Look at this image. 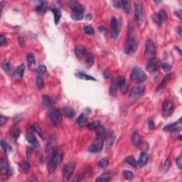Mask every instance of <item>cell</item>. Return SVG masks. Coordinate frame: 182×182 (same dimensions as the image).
<instances>
[{
    "label": "cell",
    "instance_id": "1",
    "mask_svg": "<svg viewBox=\"0 0 182 182\" xmlns=\"http://www.w3.org/2000/svg\"><path fill=\"white\" fill-rule=\"evenodd\" d=\"M105 137V130L103 127L100 126L97 130L96 137L95 140L91 143L90 146L89 147V151L90 152L95 153L99 152L103 149V143H104V139Z\"/></svg>",
    "mask_w": 182,
    "mask_h": 182
},
{
    "label": "cell",
    "instance_id": "2",
    "mask_svg": "<svg viewBox=\"0 0 182 182\" xmlns=\"http://www.w3.org/2000/svg\"><path fill=\"white\" fill-rule=\"evenodd\" d=\"M63 159V154L61 151H56L51 155V158L49 160L48 164V171L50 174H52L55 172L56 169L58 167Z\"/></svg>",
    "mask_w": 182,
    "mask_h": 182
},
{
    "label": "cell",
    "instance_id": "3",
    "mask_svg": "<svg viewBox=\"0 0 182 182\" xmlns=\"http://www.w3.org/2000/svg\"><path fill=\"white\" fill-rule=\"evenodd\" d=\"M130 78L134 83L140 84L144 82L147 78V76L142 69H141L139 67H135L132 69Z\"/></svg>",
    "mask_w": 182,
    "mask_h": 182
},
{
    "label": "cell",
    "instance_id": "4",
    "mask_svg": "<svg viewBox=\"0 0 182 182\" xmlns=\"http://www.w3.org/2000/svg\"><path fill=\"white\" fill-rule=\"evenodd\" d=\"M49 119L54 126H59L61 123L62 113L59 110L51 108L48 113Z\"/></svg>",
    "mask_w": 182,
    "mask_h": 182
},
{
    "label": "cell",
    "instance_id": "5",
    "mask_svg": "<svg viewBox=\"0 0 182 182\" xmlns=\"http://www.w3.org/2000/svg\"><path fill=\"white\" fill-rule=\"evenodd\" d=\"M73 9V12L71 14L72 19L75 21H81L83 19L84 8L76 2H73V5L71 6Z\"/></svg>",
    "mask_w": 182,
    "mask_h": 182
},
{
    "label": "cell",
    "instance_id": "6",
    "mask_svg": "<svg viewBox=\"0 0 182 182\" xmlns=\"http://www.w3.org/2000/svg\"><path fill=\"white\" fill-rule=\"evenodd\" d=\"M137 41L136 39L132 36V34H129V39L126 43L125 46H124V52L126 54H132L137 49Z\"/></svg>",
    "mask_w": 182,
    "mask_h": 182
},
{
    "label": "cell",
    "instance_id": "7",
    "mask_svg": "<svg viewBox=\"0 0 182 182\" xmlns=\"http://www.w3.org/2000/svg\"><path fill=\"white\" fill-rule=\"evenodd\" d=\"M135 16L137 24L140 25L143 22V3L141 1L135 2Z\"/></svg>",
    "mask_w": 182,
    "mask_h": 182
},
{
    "label": "cell",
    "instance_id": "8",
    "mask_svg": "<svg viewBox=\"0 0 182 182\" xmlns=\"http://www.w3.org/2000/svg\"><path fill=\"white\" fill-rule=\"evenodd\" d=\"M76 169V163L70 162L65 166L63 169V180L64 181H69Z\"/></svg>",
    "mask_w": 182,
    "mask_h": 182
},
{
    "label": "cell",
    "instance_id": "9",
    "mask_svg": "<svg viewBox=\"0 0 182 182\" xmlns=\"http://www.w3.org/2000/svg\"><path fill=\"white\" fill-rule=\"evenodd\" d=\"M144 55L147 58H154L156 55V47L155 44H154L152 41L148 40L145 45V50H144Z\"/></svg>",
    "mask_w": 182,
    "mask_h": 182
},
{
    "label": "cell",
    "instance_id": "10",
    "mask_svg": "<svg viewBox=\"0 0 182 182\" xmlns=\"http://www.w3.org/2000/svg\"><path fill=\"white\" fill-rule=\"evenodd\" d=\"M159 65H160V61L158 58L155 57L149 58L146 66L147 71L149 73H154L158 70Z\"/></svg>",
    "mask_w": 182,
    "mask_h": 182
},
{
    "label": "cell",
    "instance_id": "11",
    "mask_svg": "<svg viewBox=\"0 0 182 182\" xmlns=\"http://www.w3.org/2000/svg\"><path fill=\"white\" fill-rule=\"evenodd\" d=\"M110 27H111V36L113 39H115L118 36L119 33V29H120V26H119V22H118L117 19L115 17H113L111 19V23H110Z\"/></svg>",
    "mask_w": 182,
    "mask_h": 182
},
{
    "label": "cell",
    "instance_id": "12",
    "mask_svg": "<svg viewBox=\"0 0 182 182\" xmlns=\"http://www.w3.org/2000/svg\"><path fill=\"white\" fill-rule=\"evenodd\" d=\"M144 87L142 85H137L135 88H133L132 91L130 92V98L132 100H136V99L140 98L144 95Z\"/></svg>",
    "mask_w": 182,
    "mask_h": 182
},
{
    "label": "cell",
    "instance_id": "13",
    "mask_svg": "<svg viewBox=\"0 0 182 182\" xmlns=\"http://www.w3.org/2000/svg\"><path fill=\"white\" fill-rule=\"evenodd\" d=\"M174 110V104L172 101H164L162 105V113L164 117H169L172 114Z\"/></svg>",
    "mask_w": 182,
    "mask_h": 182
},
{
    "label": "cell",
    "instance_id": "14",
    "mask_svg": "<svg viewBox=\"0 0 182 182\" xmlns=\"http://www.w3.org/2000/svg\"><path fill=\"white\" fill-rule=\"evenodd\" d=\"M118 83V87L120 89L121 92L123 95L126 94L128 91V84H127L126 78L124 76H119L117 79Z\"/></svg>",
    "mask_w": 182,
    "mask_h": 182
},
{
    "label": "cell",
    "instance_id": "15",
    "mask_svg": "<svg viewBox=\"0 0 182 182\" xmlns=\"http://www.w3.org/2000/svg\"><path fill=\"white\" fill-rule=\"evenodd\" d=\"M24 65H20L19 66H18L14 70L13 73V78L15 81H20V80L22 79L24 76Z\"/></svg>",
    "mask_w": 182,
    "mask_h": 182
},
{
    "label": "cell",
    "instance_id": "16",
    "mask_svg": "<svg viewBox=\"0 0 182 182\" xmlns=\"http://www.w3.org/2000/svg\"><path fill=\"white\" fill-rule=\"evenodd\" d=\"M167 19V14L164 10H159L156 16L155 22L158 25L161 26Z\"/></svg>",
    "mask_w": 182,
    "mask_h": 182
},
{
    "label": "cell",
    "instance_id": "17",
    "mask_svg": "<svg viewBox=\"0 0 182 182\" xmlns=\"http://www.w3.org/2000/svg\"><path fill=\"white\" fill-rule=\"evenodd\" d=\"M181 120L179 119L178 122H174V123L169 124V125H167L166 127H164L163 128V130L166 132H176L181 128Z\"/></svg>",
    "mask_w": 182,
    "mask_h": 182
},
{
    "label": "cell",
    "instance_id": "18",
    "mask_svg": "<svg viewBox=\"0 0 182 182\" xmlns=\"http://www.w3.org/2000/svg\"><path fill=\"white\" fill-rule=\"evenodd\" d=\"M75 53L78 59H81L85 57L87 52H86L85 48L83 46L78 45L76 46V49H75Z\"/></svg>",
    "mask_w": 182,
    "mask_h": 182
},
{
    "label": "cell",
    "instance_id": "19",
    "mask_svg": "<svg viewBox=\"0 0 182 182\" xmlns=\"http://www.w3.org/2000/svg\"><path fill=\"white\" fill-rule=\"evenodd\" d=\"M0 167H1V175L4 176H8L9 172V165H8V162L6 159H2L1 160V162H0Z\"/></svg>",
    "mask_w": 182,
    "mask_h": 182
},
{
    "label": "cell",
    "instance_id": "20",
    "mask_svg": "<svg viewBox=\"0 0 182 182\" xmlns=\"http://www.w3.org/2000/svg\"><path fill=\"white\" fill-rule=\"evenodd\" d=\"M62 115L67 118H73L75 116L76 112L71 107H65L62 109Z\"/></svg>",
    "mask_w": 182,
    "mask_h": 182
},
{
    "label": "cell",
    "instance_id": "21",
    "mask_svg": "<svg viewBox=\"0 0 182 182\" xmlns=\"http://www.w3.org/2000/svg\"><path fill=\"white\" fill-rule=\"evenodd\" d=\"M94 61H95V58H94L93 54L91 53H87L85 56V65L87 67H88V68H90V67L93 65Z\"/></svg>",
    "mask_w": 182,
    "mask_h": 182
},
{
    "label": "cell",
    "instance_id": "22",
    "mask_svg": "<svg viewBox=\"0 0 182 182\" xmlns=\"http://www.w3.org/2000/svg\"><path fill=\"white\" fill-rule=\"evenodd\" d=\"M27 63H28V67L30 70H33L36 67V59H35L34 56L32 53H29L26 56Z\"/></svg>",
    "mask_w": 182,
    "mask_h": 182
},
{
    "label": "cell",
    "instance_id": "23",
    "mask_svg": "<svg viewBox=\"0 0 182 182\" xmlns=\"http://www.w3.org/2000/svg\"><path fill=\"white\" fill-rule=\"evenodd\" d=\"M26 138L27 141L31 144L33 145L34 147H39V143H38L36 137H35L34 135H33V132H32V131L30 130L29 132L26 134Z\"/></svg>",
    "mask_w": 182,
    "mask_h": 182
},
{
    "label": "cell",
    "instance_id": "24",
    "mask_svg": "<svg viewBox=\"0 0 182 182\" xmlns=\"http://www.w3.org/2000/svg\"><path fill=\"white\" fill-rule=\"evenodd\" d=\"M118 83L117 79H113L111 81L110 87V94L112 96H116L117 92Z\"/></svg>",
    "mask_w": 182,
    "mask_h": 182
},
{
    "label": "cell",
    "instance_id": "25",
    "mask_svg": "<svg viewBox=\"0 0 182 182\" xmlns=\"http://www.w3.org/2000/svg\"><path fill=\"white\" fill-rule=\"evenodd\" d=\"M148 161V155L146 152H142L139 157L138 162H137V165L140 167H143L144 166L146 165Z\"/></svg>",
    "mask_w": 182,
    "mask_h": 182
},
{
    "label": "cell",
    "instance_id": "26",
    "mask_svg": "<svg viewBox=\"0 0 182 182\" xmlns=\"http://www.w3.org/2000/svg\"><path fill=\"white\" fill-rule=\"evenodd\" d=\"M78 124L80 127H85L87 126L88 124V116L85 114H82L78 117L77 119Z\"/></svg>",
    "mask_w": 182,
    "mask_h": 182
},
{
    "label": "cell",
    "instance_id": "27",
    "mask_svg": "<svg viewBox=\"0 0 182 182\" xmlns=\"http://www.w3.org/2000/svg\"><path fill=\"white\" fill-rule=\"evenodd\" d=\"M132 141L133 144L136 147H140L141 145V137L137 132H135L132 135Z\"/></svg>",
    "mask_w": 182,
    "mask_h": 182
},
{
    "label": "cell",
    "instance_id": "28",
    "mask_svg": "<svg viewBox=\"0 0 182 182\" xmlns=\"http://www.w3.org/2000/svg\"><path fill=\"white\" fill-rule=\"evenodd\" d=\"M112 174L110 172H105V173L103 174L100 175L98 178L96 179L95 181H109L111 180Z\"/></svg>",
    "mask_w": 182,
    "mask_h": 182
},
{
    "label": "cell",
    "instance_id": "29",
    "mask_svg": "<svg viewBox=\"0 0 182 182\" xmlns=\"http://www.w3.org/2000/svg\"><path fill=\"white\" fill-rule=\"evenodd\" d=\"M47 4L45 1H41V4L36 7V11L39 14H44L46 12Z\"/></svg>",
    "mask_w": 182,
    "mask_h": 182
},
{
    "label": "cell",
    "instance_id": "30",
    "mask_svg": "<svg viewBox=\"0 0 182 182\" xmlns=\"http://www.w3.org/2000/svg\"><path fill=\"white\" fill-rule=\"evenodd\" d=\"M51 12H53L54 15V22H55L56 24H58L59 21L61 17V13H60V10L57 8H52Z\"/></svg>",
    "mask_w": 182,
    "mask_h": 182
},
{
    "label": "cell",
    "instance_id": "31",
    "mask_svg": "<svg viewBox=\"0 0 182 182\" xmlns=\"http://www.w3.org/2000/svg\"><path fill=\"white\" fill-rule=\"evenodd\" d=\"M12 137L14 142H17L20 135V130L17 126H14L12 129Z\"/></svg>",
    "mask_w": 182,
    "mask_h": 182
},
{
    "label": "cell",
    "instance_id": "32",
    "mask_svg": "<svg viewBox=\"0 0 182 182\" xmlns=\"http://www.w3.org/2000/svg\"><path fill=\"white\" fill-rule=\"evenodd\" d=\"M43 103L44 105L48 107H53L54 105V100L52 98L48 95H44L43 96Z\"/></svg>",
    "mask_w": 182,
    "mask_h": 182
},
{
    "label": "cell",
    "instance_id": "33",
    "mask_svg": "<svg viewBox=\"0 0 182 182\" xmlns=\"http://www.w3.org/2000/svg\"><path fill=\"white\" fill-rule=\"evenodd\" d=\"M76 76H77L78 78H81V79L85 80V81H96V80H95L93 77H92V76H89V75L85 74V73H83V72H80V73H76Z\"/></svg>",
    "mask_w": 182,
    "mask_h": 182
},
{
    "label": "cell",
    "instance_id": "34",
    "mask_svg": "<svg viewBox=\"0 0 182 182\" xmlns=\"http://www.w3.org/2000/svg\"><path fill=\"white\" fill-rule=\"evenodd\" d=\"M171 78H172V73H168L167 75H166V76L164 77V78L162 79V82H161V83L159 85V87H158V89H162L163 88L165 87L166 85H167V83L169 82Z\"/></svg>",
    "mask_w": 182,
    "mask_h": 182
},
{
    "label": "cell",
    "instance_id": "35",
    "mask_svg": "<svg viewBox=\"0 0 182 182\" xmlns=\"http://www.w3.org/2000/svg\"><path fill=\"white\" fill-rule=\"evenodd\" d=\"M100 126H101V124H100V121H95V122L88 124L87 127L90 130H97Z\"/></svg>",
    "mask_w": 182,
    "mask_h": 182
},
{
    "label": "cell",
    "instance_id": "36",
    "mask_svg": "<svg viewBox=\"0 0 182 182\" xmlns=\"http://www.w3.org/2000/svg\"><path fill=\"white\" fill-rule=\"evenodd\" d=\"M115 135L114 134H111L109 137H108V140H107V143H106V148L107 149H109L113 145V144L115 142Z\"/></svg>",
    "mask_w": 182,
    "mask_h": 182
},
{
    "label": "cell",
    "instance_id": "37",
    "mask_svg": "<svg viewBox=\"0 0 182 182\" xmlns=\"http://www.w3.org/2000/svg\"><path fill=\"white\" fill-rule=\"evenodd\" d=\"M20 167L21 169H22V172L24 174L28 173V172L30 171V168H31L29 163L28 162H26V161L22 162V164L20 165Z\"/></svg>",
    "mask_w": 182,
    "mask_h": 182
},
{
    "label": "cell",
    "instance_id": "38",
    "mask_svg": "<svg viewBox=\"0 0 182 182\" xmlns=\"http://www.w3.org/2000/svg\"><path fill=\"white\" fill-rule=\"evenodd\" d=\"M30 130L32 131L33 132H36V133H37L38 135L41 137V138L44 139V135H43L42 131H41V128H40L39 126H38V124H33V125L31 127Z\"/></svg>",
    "mask_w": 182,
    "mask_h": 182
},
{
    "label": "cell",
    "instance_id": "39",
    "mask_svg": "<svg viewBox=\"0 0 182 182\" xmlns=\"http://www.w3.org/2000/svg\"><path fill=\"white\" fill-rule=\"evenodd\" d=\"M124 162L127 163V164H130V165H131L133 167H136L137 165V163L136 162V160H135V157L132 156H127V157L124 159Z\"/></svg>",
    "mask_w": 182,
    "mask_h": 182
},
{
    "label": "cell",
    "instance_id": "40",
    "mask_svg": "<svg viewBox=\"0 0 182 182\" xmlns=\"http://www.w3.org/2000/svg\"><path fill=\"white\" fill-rule=\"evenodd\" d=\"M36 87L39 90H41L44 88V78H43L41 76H39L37 78H36Z\"/></svg>",
    "mask_w": 182,
    "mask_h": 182
},
{
    "label": "cell",
    "instance_id": "41",
    "mask_svg": "<svg viewBox=\"0 0 182 182\" xmlns=\"http://www.w3.org/2000/svg\"><path fill=\"white\" fill-rule=\"evenodd\" d=\"M108 164H109V160L108 158H103L98 162V167L101 169H105L108 167Z\"/></svg>",
    "mask_w": 182,
    "mask_h": 182
},
{
    "label": "cell",
    "instance_id": "42",
    "mask_svg": "<svg viewBox=\"0 0 182 182\" xmlns=\"http://www.w3.org/2000/svg\"><path fill=\"white\" fill-rule=\"evenodd\" d=\"M122 7H123L124 11L125 13L129 14L130 12L131 7L130 6V3L127 1H122Z\"/></svg>",
    "mask_w": 182,
    "mask_h": 182
},
{
    "label": "cell",
    "instance_id": "43",
    "mask_svg": "<svg viewBox=\"0 0 182 182\" xmlns=\"http://www.w3.org/2000/svg\"><path fill=\"white\" fill-rule=\"evenodd\" d=\"M123 176L125 179L127 180H131L134 178V174L132 172L128 170L124 171L123 172Z\"/></svg>",
    "mask_w": 182,
    "mask_h": 182
},
{
    "label": "cell",
    "instance_id": "44",
    "mask_svg": "<svg viewBox=\"0 0 182 182\" xmlns=\"http://www.w3.org/2000/svg\"><path fill=\"white\" fill-rule=\"evenodd\" d=\"M84 31L86 34L88 35H93L95 33V31H94L93 28L90 26H86L84 27Z\"/></svg>",
    "mask_w": 182,
    "mask_h": 182
},
{
    "label": "cell",
    "instance_id": "45",
    "mask_svg": "<svg viewBox=\"0 0 182 182\" xmlns=\"http://www.w3.org/2000/svg\"><path fill=\"white\" fill-rule=\"evenodd\" d=\"M2 68L4 69V71L6 72V73H9V71H10V66H9V63L7 60H4L2 63Z\"/></svg>",
    "mask_w": 182,
    "mask_h": 182
},
{
    "label": "cell",
    "instance_id": "46",
    "mask_svg": "<svg viewBox=\"0 0 182 182\" xmlns=\"http://www.w3.org/2000/svg\"><path fill=\"white\" fill-rule=\"evenodd\" d=\"M36 71H37V73L39 74H44L46 72V67L44 65H41L38 67Z\"/></svg>",
    "mask_w": 182,
    "mask_h": 182
},
{
    "label": "cell",
    "instance_id": "47",
    "mask_svg": "<svg viewBox=\"0 0 182 182\" xmlns=\"http://www.w3.org/2000/svg\"><path fill=\"white\" fill-rule=\"evenodd\" d=\"M176 165L178 168L179 169H181L182 168V157L181 156H178L176 159Z\"/></svg>",
    "mask_w": 182,
    "mask_h": 182
},
{
    "label": "cell",
    "instance_id": "48",
    "mask_svg": "<svg viewBox=\"0 0 182 182\" xmlns=\"http://www.w3.org/2000/svg\"><path fill=\"white\" fill-rule=\"evenodd\" d=\"M1 148H2L3 151H4V152H7V149H8V145L5 141H4V140H1Z\"/></svg>",
    "mask_w": 182,
    "mask_h": 182
},
{
    "label": "cell",
    "instance_id": "49",
    "mask_svg": "<svg viewBox=\"0 0 182 182\" xmlns=\"http://www.w3.org/2000/svg\"><path fill=\"white\" fill-rule=\"evenodd\" d=\"M170 165H171L170 159H169V158H167V159H166L165 162H164V166L165 171L168 170V169H169V167H170Z\"/></svg>",
    "mask_w": 182,
    "mask_h": 182
},
{
    "label": "cell",
    "instance_id": "50",
    "mask_svg": "<svg viewBox=\"0 0 182 182\" xmlns=\"http://www.w3.org/2000/svg\"><path fill=\"white\" fill-rule=\"evenodd\" d=\"M7 120H8L7 117H5V116L3 115L0 116V125L1 126L4 125V124L6 123V122H7Z\"/></svg>",
    "mask_w": 182,
    "mask_h": 182
},
{
    "label": "cell",
    "instance_id": "51",
    "mask_svg": "<svg viewBox=\"0 0 182 182\" xmlns=\"http://www.w3.org/2000/svg\"><path fill=\"white\" fill-rule=\"evenodd\" d=\"M113 7L115 8H120L122 7V1H113Z\"/></svg>",
    "mask_w": 182,
    "mask_h": 182
},
{
    "label": "cell",
    "instance_id": "52",
    "mask_svg": "<svg viewBox=\"0 0 182 182\" xmlns=\"http://www.w3.org/2000/svg\"><path fill=\"white\" fill-rule=\"evenodd\" d=\"M0 44H1V46H4L7 44V39L3 35L0 36Z\"/></svg>",
    "mask_w": 182,
    "mask_h": 182
},
{
    "label": "cell",
    "instance_id": "53",
    "mask_svg": "<svg viewBox=\"0 0 182 182\" xmlns=\"http://www.w3.org/2000/svg\"><path fill=\"white\" fill-rule=\"evenodd\" d=\"M162 68H163V70H164V71L167 72V71H169V70L171 69V65H169V63H164V64L162 65Z\"/></svg>",
    "mask_w": 182,
    "mask_h": 182
},
{
    "label": "cell",
    "instance_id": "54",
    "mask_svg": "<svg viewBox=\"0 0 182 182\" xmlns=\"http://www.w3.org/2000/svg\"><path fill=\"white\" fill-rule=\"evenodd\" d=\"M91 174H92V169L90 167H88L85 172V176H90Z\"/></svg>",
    "mask_w": 182,
    "mask_h": 182
},
{
    "label": "cell",
    "instance_id": "55",
    "mask_svg": "<svg viewBox=\"0 0 182 182\" xmlns=\"http://www.w3.org/2000/svg\"><path fill=\"white\" fill-rule=\"evenodd\" d=\"M149 127L150 130H154L155 129V124H154V122H153L152 120H150L149 121Z\"/></svg>",
    "mask_w": 182,
    "mask_h": 182
},
{
    "label": "cell",
    "instance_id": "56",
    "mask_svg": "<svg viewBox=\"0 0 182 182\" xmlns=\"http://www.w3.org/2000/svg\"><path fill=\"white\" fill-rule=\"evenodd\" d=\"M104 76L106 78H109V76H110V72L108 71V70H106V71H105V72H104Z\"/></svg>",
    "mask_w": 182,
    "mask_h": 182
},
{
    "label": "cell",
    "instance_id": "57",
    "mask_svg": "<svg viewBox=\"0 0 182 182\" xmlns=\"http://www.w3.org/2000/svg\"><path fill=\"white\" fill-rule=\"evenodd\" d=\"M176 14L177 16H178L179 17V19H181V10H177L176 11Z\"/></svg>",
    "mask_w": 182,
    "mask_h": 182
},
{
    "label": "cell",
    "instance_id": "58",
    "mask_svg": "<svg viewBox=\"0 0 182 182\" xmlns=\"http://www.w3.org/2000/svg\"><path fill=\"white\" fill-rule=\"evenodd\" d=\"M85 19L86 20H91L92 19V16L90 14H88L85 16Z\"/></svg>",
    "mask_w": 182,
    "mask_h": 182
}]
</instances>
